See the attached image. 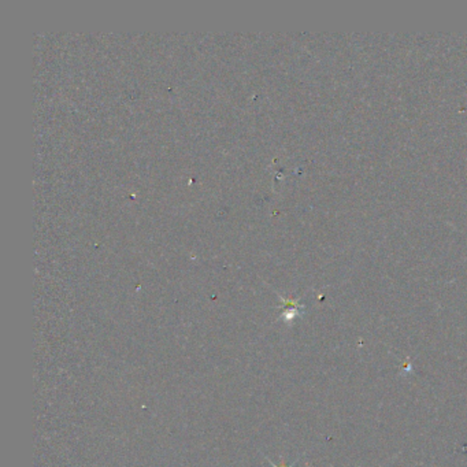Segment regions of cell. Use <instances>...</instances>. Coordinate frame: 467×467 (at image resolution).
I'll return each mask as SVG.
<instances>
[{
  "label": "cell",
  "mask_w": 467,
  "mask_h": 467,
  "mask_svg": "<svg viewBox=\"0 0 467 467\" xmlns=\"http://www.w3.org/2000/svg\"><path fill=\"white\" fill-rule=\"evenodd\" d=\"M266 461H267V462H268V464H270V466H271V467H295V465H296V462H295V464H294V465H291V466H287V465H285V464H282V465H280V466H277V465H274V464H273V462H271V461H270V459H268V458H266Z\"/></svg>",
  "instance_id": "1"
}]
</instances>
